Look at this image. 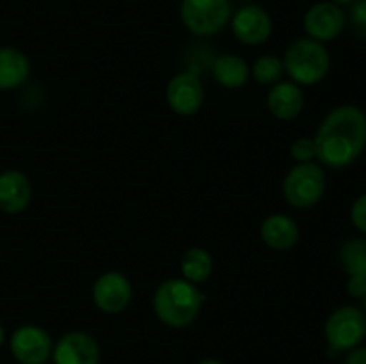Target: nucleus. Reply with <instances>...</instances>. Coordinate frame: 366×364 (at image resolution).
Wrapping results in <instances>:
<instances>
[{"mask_svg": "<svg viewBox=\"0 0 366 364\" xmlns=\"http://www.w3.org/2000/svg\"><path fill=\"white\" fill-rule=\"evenodd\" d=\"M206 303L200 285L182 277L161 280L152 293V310L168 328H186L197 321Z\"/></svg>", "mask_w": 366, "mask_h": 364, "instance_id": "nucleus-2", "label": "nucleus"}, {"mask_svg": "<svg viewBox=\"0 0 366 364\" xmlns=\"http://www.w3.org/2000/svg\"><path fill=\"white\" fill-rule=\"evenodd\" d=\"M290 157L295 164L317 161V145L313 136H299L290 145Z\"/></svg>", "mask_w": 366, "mask_h": 364, "instance_id": "nucleus-21", "label": "nucleus"}, {"mask_svg": "<svg viewBox=\"0 0 366 364\" xmlns=\"http://www.w3.org/2000/svg\"><path fill=\"white\" fill-rule=\"evenodd\" d=\"M347 24L354 31L357 38L366 39V0H356L349 6Z\"/></svg>", "mask_w": 366, "mask_h": 364, "instance_id": "nucleus-22", "label": "nucleus"}, {"mask_svg": "<svg viewBox=\"0 0 366 364\" xmlns=\"http://www.w3.org/2000/svg\"><path fill=\"white\" fill-rule=\"evenodd\" d=\"M197 364H225V363H224V360L217 359V357H206V359L199 360Z\"/></svg>", "mask_w": 366, "mask_h": 364, "instance_id": "nucleus-26", "label": "nucleus"}, {"mask_svg": "<svg viewBox=\"0 0 366 364\" xmlns=\"http://www.w3.org/2000/svg\"><path fill=\"white\" fill-rule=\"evenodd\" d=\"M259 238L263 245L274 252H288L299 243L300 227L290 214L272 213L261 221Z\"/></svg>", "mask_w": 366, "mask_h": 364, "instance_id": "nucleus-15", "label": "nucleus"}, {"mask_svg": "<svg viewBox=\"0 0 366 364\" xmlns=\"http://www.w3.org/2000/svg\"><path fill=\"white\" fill-rule=\"evenodd\" d=\"M32 200V182L27 173L11 168L0 173V211L6 214H21Z\"/></svg>", "mask_w": 366, "mask_h": 364, "instance_id": "nucleus-14", "label": "nucleus"}, {"mask_svg": "<svg viewBox=\"0 0 366 364\" xmlns=\"http://www.w3.org/2000/svg\"><path fill=\"white\" fill-rule=\"evenodd\" d=\"M285 74L288 81L300 88L317 86L331 71V54L324 43L307 36L297 38L286 46L282 54Z\"/></svg>", "mask_w": 366, "mask_h": 364, "instance_id": "nucleus-3", "label": "nucleus"}, {"mask_svg": "<svg viewBox=\"0 0 366 364\" xmlns=\"http://www.w3.org/2000/svg\"><path fill=\"white\" fill-rule=\"evenodd\" d=\"M304 31L311 39H317L320 43L335 41L347 27V13L343 7L322 0V2L313 4L304 14Z\"/></svg>", "mask_w": 366, "mask_h": 364, "instance_id": "nucleus-11", "label": "nucleus"}, {"mask_svg": "<svg viewBox=\"0 0 366 364\" xmlns=\"http://www.w3.org/2000/svg\"><path fill=\"white\" fill-rule=\"evenodd\" d=\"M134 296L131 280L125 273L118 270H109L100 273L92 285L93 305L104 314L117 316L129 309Z\"/></svg>", "mask_w": 366, "mask_h": 364, "instance_id": "nucleus-7", "label": "nucleus"}, {"mask_svg": "<svg viewBox=\"0 0 366 364\" xmlns=\"http://www.w3.org/2000/svg\"><path fill=\"white\" fill-rule=\"evenodd\" d=\"M361 303H363V307H361V309H363V313L366 314V295L361 298Z\"/></svg>", "mask_w": 366, "mask_h": 364, "instance_id": "nucleus-29", "label": "nucleus"}, {"mask_svg": "<svg viewBox=\"0 0 366 364\" xmlns=\"http://www.w3.org/2000/svg\"><path fill=\"white\" fill-rule=\"evenodd\" d=\"M285 63L277 54H261L250 64V79L263 88H272L285 79Z\"/></svg>", "mask_w": 366, "mask_h": 364, "instance_id": "nucleus-20", "label": "nucleus"}, {"mask_svg": "<svg viewBox=\"0 0 366 364\" xmlns=\"http://www.w3.org/2000/svg\"><path fill=\"white\" fill-rule=\"evenodd\" d=\"M350 223L354 225L357 232L366 236V193L357 196L350 206Z\"/></svg>", "mask_w": 366, "mask_h": 364, "instance_id": "nucleus-23", "label": "nucleus"}, {"mask_svg": "<svg viewBox=\"0 0 366 364\" xmlns=\"http://www.w3.org/2000/svg\"><path fill=\"white\" fill-rule=\"evenodd\" d=\"M229 25L232 36L247 46L264 45L274 34V20L270 13L257 4H245L239 9L232 11Z\"/></svg>", "mask_w": 366, "mask_h": 364, "instance_id": "nucleus-9", "label": "nucleus"}, {"mask_svg": "<svg viewBox=\"0 0 366 364\" xmlns=\"http://www.w3.org/2000/svg\"><path fill=\"white\" fill-rule=\"evenodd\" d=\"M343 364H366V346H357V348L347 352Z\"/></svg>", "mask_w": 366, "mask_h": 364, "instance_id": "nucleus-25", "label": "nucleus"}, {"mask_svg": "<svg viewBox=\"0 0 366 364\" xmlns=\"http://www.w3.org/2000/svg\"><path fill=\"white\" fill-rule=\"evenodd\" d=\"M313 139L317 163L329 170H345L366 150V113L354 103L336 106L320 121Z\"/></svg>", "mask_w": 366, "mask_h": 364, "instance_id": "nucleus-1", "label": "nucleus"}, {"mask_svg": "<svg viewBox=\"0 0 366 364\" xmlns=\"http://www.w3.org/2000/svg\"><path fill=\"white\" fill-rule=\"evenodd\" d=\"M282 198L293 209H311L322 202L327 191V173L320 163L293 164L281 184Z\"/></svg>", "mask_w": 366, "mask_h": 364, "instance_id": "nucleus-4", "label": "nucleus"}, {"mask_svg": "<svg viewBox=\"0 0 366 364\" xmlns=\"http://www.w3.org/2000/svg\"><path fill=\"white\" fill-rule=\"evenodd\" d=\"M54 364H100V345L89 332H64L52 348Z\"/></svg>", "mask_w": 366, "mask_h": 364, "instance_id": "nucleus-12", "label": "nucleus"}, {"mask_svg": "<svg viewBox=\"0 0 366 364\" xmlns=\"http://www.w3.org/2000/svg\"><path fill=\"white\" fill-rule=\"evenodd\" d=\"M306 106V96L300 86L295 82L282 79L281 82L268 88L267 109L275 120L293 121L302 114Z\"/></svg>", "mask_w": 366, "mask_h": 364, "instance_id": "nucleus-13", "label": "nucleus"}, {"mask_svg": "<svg viewBox=\"0 0 366 364\" xmlns=\"http://www.w3.org/2000/svg\"><path fill=\"white\" fill-rule=\"evenodd\" d=\"M179 16L189 34L213 38L231 21L232 4L231 0H182Z\"/></svg>", "mask_w": 366, "mask_h": 364, "instance_id": "nucleus-6", "label": "nucleus"}, {"mask_svg": "<svg viewBox=\"0 0 366 364\" xmlns=\"http://www.w3.org/2000/svg\"><path fill=\"white\" fill-rule=\"evenodd\" d=\"M179 270L182 278L195 285H202L213 275L214 259L204 246H189L179 261Z\"/></svg>", "mask_w": 366, "mask_h": 364, "instance_id": "nucleus-18", "label": "nucleus"}, {"mask_svg": "<svg viewBox=\"0 0 366 364\" xmlns=\"http://www.w3.org/2000/svg\"><path fill=\"white\" fill-rule=\"evenodd\" d=\"M164 98L172 113L177 116H195L202 109L204 100H206V88H204L202 79L195 71H179L167 84Z\"/></svg>", "mask_w": 366, "mask_h": 364, "instance_id": "nucleus-8", "label": "nucleus"}, {"mask_svg": "<svg viewBox=\"0 0 366 364\" xmlns=\"http://www.w3.org/2000/svg\"><path fill=\"white\" fill-rule=\"evenodd\" d=\"M340 266L347 277L366 278V238H350L340 246Z\"/></svg>", "mask_w": 366, "mask_h": 364, "instance_id": "nucleus-19", "label": "nucleus"}, {"mask_svg": "<svg viewBox=\"0 0 366 364\" xmlns=\"http://www.w3.org/2000/svg\"><path fill=\"white\" fill-rule=\"evenodd\" d=\"M324 338L329 353L338 355L361 346L366 338V314L361 307L340 305L324 323Z\"/></svg>", "mask_w": 366, "mask_h": 364, "instance_id": "nucleus-5", "label": "nucleus"}, {"mask_svg": "<svg viewBox=\"0 0 366 364\" xmlns=\"http://www.w3.org/2000/svg\"><path fill=\"white\" fill-rule=\"evenodd\" d=\"M31 59L14 46H0V91H11L31 77Z\"/></svg>", "mask_w": 366, "mask_h": 364, "instance_id": "nucleus-16", "label": "nucleus"}, {"mask_svg": "<svg viewBox=\"0 0 366 364\" xmlns=\"http://www.w3.org/2000/svg\"><path fill=\"white\" fill-rule=\"evenodd\" d=\"M54 339L43 327L20 325L9 338V350L20 364H45L52 357Z\"/></svg>", "mask_w": 366, "mask_h": 364, "instance_id": "nucleus-10", "label": "nucleus"}, {"mask_svg": "<svg viewBox=\"0 0 366 364\" xmlns=\"http://www.w3.org/2000/svg\"><path fill=\"white\" fill-rule=\"evenodd\" d=\"M4 341H6V328H4L2 320H0V346L4 345Z\"/></svg>", "mask_w": 366, "mask_h": 364, "instance_id": "nucleus-28", "label": "nucleus"}, {"mask_svg": "<svg viewBox=\"0 0 366 364\" xmlns=\"http://www.w3.org/2000/svg\"><path fill=\"white\" fill-rule=\"evenodd\" d=\"M347 293L350 298L361 300L366 295V278L363 277H349L347 280Z\"/></svg>", "mask_w": 366, "mask_h": 364, "instance_id": "nucleus-24", "label": "nucleus"}, {"mask_svg": "<svg viewBox=\"0 0 366 364\" xmlns=\"http://www.w3.org/2000/svg\"><path fill=\"white\" fill-rule=\"evenodd\" d=\"M329 2L336 4V6H340V7H345V6H350V4H354L356 0H329Z\"/></svg>", "mask_w": 366, "mask_h": 364, "instance_id": "nucleus-27", "label": "nucleus"}, {"mask_svg": "<svg viewBox=\"0 0 366 364\" xmlns=\"http://www.w3.org/2000/svg\"><path fill=\"white\" fill-rule=\"evenodd\" d=\"M214 82L224 89H239L250 81V64L232 52L220 54L211 64Z\"/></svg>", "mask_w": 366, "mask_h": 364, "instance_id": "nucleus-17", "label": "nucleus"}]
</instances>
